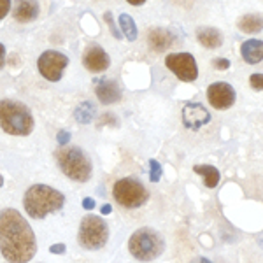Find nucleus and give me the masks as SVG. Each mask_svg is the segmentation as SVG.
<instances>
[{
  "mask_svg": "<svg viewBox=\"0 0 263 263\" xmlns=\"http://www.w3.org/2000/svg\"><path fill=\"white\" fill-rule=\"evenodd\" d=\"M37 242L30 223L16 209L0 213V253L9 263H28L35 256Z\"/></svg>",
  "mask_w": 263,
  "mask_h": 263,
  "instance_id": "nucleus-1",
  "label": "nucleus"
},
{
  "mask_svg": "<svg viewBox=\"0 0 263 263\" xmlns=\"http://www.w3.org/2000/svg\"><path fill=\"white\" fill-rule=\"evenodd\" d=\"M65 203V195L48 184H33L25 192L23 207L33 219H44L48 214L58 213Z\"/></svg>",
  "mask_w": 263,
  "mask_h": 263,
  "instance_id": "nucleus-2",
  "label": "nucleus"
},
{
  "mask_svg": "<svg viewBox=\"0 0 263 263\" xmlns=\"http://www.w3.org/2000/svg\"><path fill=\"white\" fill-rule=\"evenodd\" d=\"M0 128L9 135H28L33 130L30 109L18 100H0Z\"/></svg>",
  "mask_w": 263,
  "mask_h": 263,
  "instance_id": "nucleus-3",
  "label": "nucleus"
},
{
  "mask_svg": "<svg viewBox=\"0 0 263 263\" xmlns=\"http://www.w3.org/2000/svg\"><path fill=\"white\" fill-rule=\"evenodd\" d=\"M54 156H57V163L60 167V171L69 179L76 182H88L91 179V160L88 158V155L81 147H60Z\"/></svg>",
  "mask_w": 263,
  "mask_h": 263,
  "instance_id": "nucleus-4",
  "label": "nucleus"
},
{
  "mask_svg": "<svg viewBox=\"0 0 263 263\" xmlns=\"http://www.w3.org/2000/svg\"><path fill=\"white\" fill-rule=\"evenodd\" d=\"M130 254L139 261H153L165 251V240L162 233L151 227H142L130 235Z\"/></svg>",
  "mask_w": 263,
  "mask_h": 263,
  "instance_id": "nucleus-5",
  "label": "nucleus"
},
{
  "mask_svg": "<svg viewBox=\"0 0 263 263\" xmlns=\"http://www.w3.org/2000/svg\"><path fill=\"white\" fill-rule=\"evenodd\" d=\"M109 240V227L100 216L86 214L79 223L78 242L88 251L102 249Z\"/></svg>",
  "mask_w": 263,
  "mask_h": 263,
  "instance_id": "nucleus-6",
  "label": "nucleus"
},
{
  "mask_svg": "<svg viewBox=\"0 0 263 263\" xmlns=\"http://www.w3.org/2000/svg\"><path fill=\"white\" fill-rule=\"evenodd\" d=\"M112 197L125 209H139L149 200L146 186L135 177H123L114 182Z\"/></svg>",
  "mask_w": 263,
  "mask_h": 263,
  "instance_id": "nucleus-7",
  "label": "nucleus"
},
{
  "mask_svg": "<svg viewBox=\"0 0 263 263\" xmlns=\"http://www.w3.org/2000/svg\"><path fill=\"white\" fill-rule=\"evenodd\" d=\"M67 65H69V58L63 53H60V51H53V49L44 51L39 57V60H37V67H39L41 76L51 83L60 81Z\"/></svg>",
  "mask_w": 263,
  "mask_h": 263,
  "instance_id": "nucleus-8",
  "label": "nucleus"
},
{
  "mask_svg": "<svg viewBox=\"0 0 263 263\" xmlns=\"http://www.w3.org/2000/svg\"><path fill=\"white\" fill-rule=\"evenodd\" d=\"M165 65L171 69L181 81L193 83L198 78V67L193 54L190 53H172L165 58Z\"/></svg>",
  "mask_w": 263,
  "mask_h": 263,
  "instance_id": "nucleus-9",
  "label": "nucleus"
},
{
  "mask_svg": "<svg viewBox=\"0 0 263 263\" xmlns=\"http://www.w3.org/2000/svg\"><path fill=\"white\" fill-rule=\"evenodd\" d=\"M235 97H237L235 90L228 83H213L207 88V100L218 111L230 109L235 104Z\"/></svg>",
  "mask_w": 263,
  "mask_h": 263,
  "instance_id": "nucleus-10",
  "label": "nucleus"
},
{
  "mask_svg": "<svg viewBox=\"0 0 263 263\" xmlns=\"http://www.w3.org/2000/svg\"><path fill=\"white\" fill-rule=\"evenodd\" d=\"M211 121V114L202 104L190 102L182 107V123L190 130H200L203 125Z\"/></svg>",
  "mask_w": 263,
  "mask_h": 263,
  "instance_id": "nucleus-11",
  "label": "nucleus"
},
{
  "mask_svg": "<svg viewBox=\"0 0 263 263\" xmlns=\"http://www.w3.org/2000/svg\"><path fill=\"white\" fill-rule=\"evenodd\" d=\"M83 63L90 72H104L109 69L111 60H109V54L105 53V49L99 44H90L84 51Z\"/></svg>",
  "mask_w": 263,
  "mask_h": 263,
  "instance_id": "nucleus-12",
  "label": "nucleus"
},
{
  "mask_svg": "<svg viewBox=\"0 0 263 263\" xmlns=\"http://www.w3.org/2000/svg\"><path fill=\"white\" fill-rule=\"evenodd\" d=\"M95 91L99 100L104 105H111L121 100V90L114 79H107V78L95 79Z\"/></svg>",
  "mask_w": 263,
  "mask_h": 263,
  "instance_id": "nucleus-13",
  "label": "nucleus"
},
{
  "mask_svg": "<svg viewBox=\"0 0 263 263\" xmlns=\"http://www.w3.org/2000/svg\"><path fill=\"white\" fill-rule=\"evenodd\" d=\"M16 21L20 23H28L39 16V2L37 0H16L14 11H12Z\"/></svg>",
  "mask_w": 263,
  "mask_h": 263,
  "instance_id": "nucleus-14",
  "label": "nucleus"
},
{
  "mask_svg": "<svg viewBox=\"0 0 263 263\" xmlns=\"http://www.w3.org/2000/svg\"><path fill=\"white\" fill-rule=\"evenodd\" d=\"M174 42L172 33L168 30H163V28H153V30L147 32V44L153 51L156 53H163L165 49H168Z\"/></svg>",
  "mask_w": 263,
  "mask_h": 263,
  "instance_id": "nucleus-15",
  "label": "nucleus"
},
{
  "mask_svg": "<svg viewBox=\"0 0 263 263\" xmlns=\"http://www.w3.org/2000/svg\"><path fill=\"white\" fill-rule=\"evenodd\" d=\"M240 54H242L244 62L249 63V65L260 63L263 60V41L249 39L242 42V46H240Z\"/></svg>",
  "mask_w": 263,
  "mask_h": 263,
  "instance_id": "nucleus-16",
  "label": "nucleus"
},
{
  "mask_svg": "<svg viewBox=\"0 0 263 263\" xmlns=\"http://www.w3.org/2000/svg\"><path fill=\"white\" fill-rule=\"evenodd\" d=\"M197 39L203 46V48L216 49L223 44V35L218 28H211V27H202L197 32Z\"/></svg>",
  "mask_w": 263,
  "mask_h": 263,
  "instance_id": "nucleus-17",
  "label": "nucleus"
},
{
  "mask_svg": "<svg viewBox=\"0 0 263 263\" xmlns=\"http://www.w3.org/2000/svg\"><path fill=\"white\" fill-rule=\"evenodd\" d=\"M193 172L198 174V176H202L203 179V184L207 186V188H216L218 186L219 179H221V176H219V171L214 167V165H195L193 167Z\"/></svg>",
  "mask_w": 263,
  "mask_h": 263,
  "instance_id": "nucleus-18",
  "label": "nucleus"
},
{
  "mask_svg": "<svg viewBox=\"0 0 263 263\" xmlns=\"http://www.w3.org/2000/svg\"><path fill=\"white\" fill-rule=\"evenodd\" d=\"M239 30L244 33H258L263 30V14H244L239 20Z\"/></svg>",
  "mask_w": 263,
  "mask_h": 263,
  "instance_id": "nucleus-19",
  "label": "nucleus"
},
{
  "mask_svg": "<svg viewBox=\"0 0 263 263\" xmlns=\"http://www.w3.org/2000/svg\"><path fill=\"white\" fill-rule=\"evenodd\" d=\"M74 118L78 123H83V125H90L93 121V118H95V105L91 104V102H83V104H79L78 107H76L74 111Z\"/></svg>",
  "mask_w": 263,
  "mask_h": 263,
  "instance_id": "nucleus-20",
  "label": "nucleus"
},
{
  "mask_svg": "<svg viewBox=\"0 0 263 263\" xmlns=\"http://www.w3.org/2000/svg\"><path fill=\"white\" fill-rule=\"evenodd\" d=\"M120 28H121L123 35H125L128 41L137 39V25H135V21L132 16H128V14L120 16Z\"/></svg>",
  "mask_w": 263,
  "mask_h": 263,
  "instance_id": "nucleus-21",
  "label": "nucleus"
},
{
  "mask_svg": "<svg viewBox=\"0 0 263 263\" xmlns=\"http://www.w3.org/2000/svg\"><path fill=\"white\" fill-rule=\"evenodd\" d=\"M162 165H160L156 160H151L149 162V181L151 182H158L162 179Z\"/></svg>",
  "mask_w": 263,
  "mask_h": 263,
  "instance_id": "nucleus-22",
  "label": "nucleus"
},
{
  "mask_svg": "<svg viewBox=\"0 0 263 263\" xmlns=\"http://www.w3.org/2000/svg\"><path fill=\"white\" fill-rule=\"evenodd\" d=\"M104 20H105V23L109 25V28H111L112 35L116 37V39H121V33H120V30L116 28V23H114V18H112V12H111V11L105 12V14H104Z\"/></svg>",
  "mask_w": 263,
  "mask_h": 263,
  "instance_id": "nucleus-23",
  "label": "nucleus"
},
{
  "mask_svg": "<svg viewBox=\"0 0 263 263\" xmlns=\"http://www.w3.org/2000/svg\"><path fill=\"white\" fill-rule=\"evenodd\" d=\"M249 84L253 86V90H263V74H253L249 78Z\"/></svg>",
  "mask_w": 263,
  "mask_h": 263,
  "instance_id": "nucleus-24",
  "label": "nucleus"
},
{
  "mask_svg": "<svg viewBox=\"0 0 263 263\" xmlns=\"http://www.w3.org/2000/svg\"><path fill=\"white\" fill-rule=\"evenodd\" d=\"M213 67L216 70H227L230 67V60H227V58H214Z\"/></svg>",
  "mask_w": 263,
  "mask_h": 263,
  "instance_id": "nucleus-25",
  "label": "nucleus"
},
{
  "mask_svg": "<svg viewBox=\"0 0 263 263\" xmlns=\"http://www.w3.org/2000/svg\"><path fill=\"white\" fill-rule=\"evenodd\" d=\"M11 11V0H0V20H4Z\"/></svg>",
  "mask_w": 263,
  "mask_h": 263,
  "instance_id": "nucleus-26",
  "label": "nucleus"
},
{
  "mask_svg": "<svg viewBox=\"0 0 263 263\" xmlns=\"http://www.w3.org/2000/svg\"><path fill=\"white\" fill-rule=\"evenodd\" d=\"M57 141H58V144H60V146H65V144L70 141V132L60 130V132H58V135H57Z\"/></svg>",
  "mask_w": 263,
  "mask_h": 263,
  "instance_id": "nucleus-27",
  "label": "nucleus"
},
{
  "mask_svg": "<svg viewBox=\"0 0 263 263\" xmlns=\"http://www.w3.org/2000/svg\"><path fill=\"white\" fill-rule=\"evenodd\" d=\"M49 251L53 254H63V253H65V246H63V244H53L49 248Z\"/></svg>",
  "mask_w": 263,
  "mask_h": 263,
  "instance_id": "nucleus-28",
  "label": "nucleus"
},
{
  "mask_svg": "<svg viewBox=\"0 0 263 263\" xmlns=\"http://www.w3.org/2000/svg\"><path fill=\"white\" fill-rule=\"evenodd\" d=\"M83 207H84V209H88V211L93 209V207H95V200H93V198H90V197H86L83 200Z\"/></svg>",
  "mask_w": 263,
  "mask_h": 263,
  "instance_id": "nucleus-29",
  "label": "nucleus"
},
{
  "mask_svg": "<svg viewBox=\"0 0 263 263\" xmlns=\"http://www.w3.org/2000/svg\"><path fill=\"white\" fill-rule=\"evenodd\" d=\"M6 65V46L0 44V69Z\"/></svg>",
  "mask_w": 263,
  "mask_h": 263,
  "instance_id": "nucleus-30",
  "label": "nucleus"
},
{
  "mask_svg": "<svg viewBox=\"0 0 263 263\" xmlns=\"http://www.w3.org/2000/svg\"><path fill=\"white\" fill-rule=\"evenodd\" d=\"M190 263H213V261L207 260V258H203V256H197V258H193Z\"/></svg>",
  "mask_w": 263,
  "mask_h": 263,
  "instance_id": "nucleus-31",
  "label": "nucleus"
},
{
  "mask_svg": "<svg viewBox=\"0 0 263 263\" xmlns=\"http://www.w3.org/2000/svg\"><path fill=\"white\" fill-rule=\"evenodd\" d=\"M102 214H111L112 213V207L109 205V203H105V205H102Z\"/></svg>",
  "mask_w": 263,
  "mask_h": 263,
  "instance_id": "nucleus-32",
  "label": "nucleus"
},
{
  "mask_svg": "<svg viewBox=\"0 0 263 263\" xmlns=\"http://www.w3.org/2000/svg\"><path fill=\"white\" fill-rule=\"evenodd\" d=\"M126 2L132 4V6H142V4L146 2V0H126Z\"/></svg>",
  "mask_w": 263,
  "mask_h": 263,
  "instance_id": "nucleus-33",
  "label": "nucleus"
},
{
  "mask_svg": "<svg viewBox=\"0 0 263 263\" xmlns=\"http://www.w3.org/2000/svg\"><path fill=\"white\" fill-rule=\"evenodd\" d=\"M4 186V177H2V174H0V188Z\"/></svg>",
  "mask_w": 263,
  "mask_h": 263,
  "instance_id": "nucleus-34",
  "label": "nucleus"
}]
</instances>
